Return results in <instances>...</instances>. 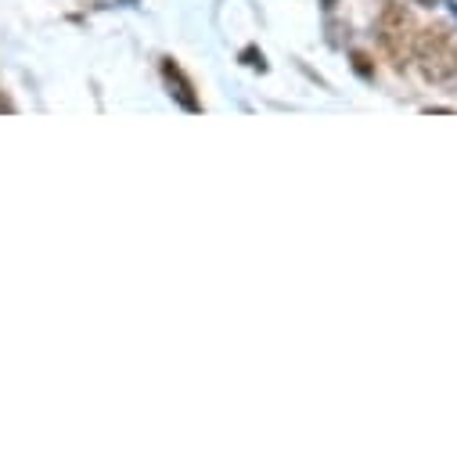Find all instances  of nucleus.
Masks as SVG:
<instances>
[{
    "label": "nucleus",
    "mask_w": 457,
    "mask_h": 457,
    "mask_svg": "<svg viewBox=\"0 0 457 457\" xmlns=\"http://www.w3.org/2000/svg\"><path fill=\"white\" fill-rule=\"evenodd\" d=\"M162 79H166V87H170V94H173V101H177L180 108L202 112V101H198V94H195V83L184 76V69H180L173 58L162 62Z\"/></svg>",
    "instance_id": "obj_3"
},
{
    "label": "nucleus",
    "mask_w": 457,
    "mask_h": 457,
    "mask_svg": "<svg viewBox=\"0 0 457 457\" xmlns=\"http://www.w3.org/2000/svg\"><path fill=\"white\" fill-rule=\"evenodd\" d=\"M414 4H425V8H432V4H439V0H414Z\"/></svg>",
    "instance_id": "obj_6"
},
{
    "label": "nucleus",
    "mask_w": 457,
    "mask_h": 457,
    "mask_svg": "<svg viewBox=\"0 0 457 457\" xmlns=\"http://www.w3.org/2000/svg\"><path fill=\"white\" fill-rule=\"evenodd\" d=\"M418 19L411 15V8L396 4V0H386L382 4V15H378V44L386 51V58L403 69L414 54V37H418Z\"/></svg>",
    "instance_id": "obj_2"
},
{
    "label": "nucleus",
    "mask_w": 457,
    "mask_h": 457,
    "mask_svg": "<svg viewBox=\"0 0 457 457\" xmlns=\"http://www.w3.org/2000/svg\"><path fill=\"white\" fill-rule=\"evenodd\" d=\"M320 4H324V8H335V4H338V0H320Z\"/></svg>",
    "instance_id": "obj_7"
},
{
    "label": "nucleus",
    "mask_w": 457,
    "mask_h": 457,
    "mask_svg": "<svg viewBox=\"0 0 457 457\" xmlns=\"http://www.w3.org/2000/svg\"><path fill=\"white\" fill-rule=\"evenodd\" d=\"M353 65H357V72H361V76H371V65H368V54H361V51H357V54H353Z\"/></svg>",
    "instance_id": "obj_4"
},
{
    "label": "nucleus",
    "mask_w": 457,
    "mask_h": 457,
    "mask_svg": "<svg viewBox=\"0 0 457 457\" xmlns=\"http://www.w3.org/2000/svg\"><path fill=\"white\" fill-rule=\"evenodd\" d=\"M0 112H15V104H12L8 97H0Z\"/></svg>",
    "instance_id": "obj_5"
},
{
    "label": "nucleus",
    "mask_w": 457,
    "mask_h": 457,
    "mask_svg": "<svg viewBox=\"0 0 457 457\" xmlns=\"http://www.w3.org/2000/svg\"><path fill=\"white\" fill-rule=\"evenodd\" d=\"M411 62L428 83H450L457 79V33L450 26H425L414 37Z\"/></svg>",
    "instance_id": "obj_1"
}]
</instances>
